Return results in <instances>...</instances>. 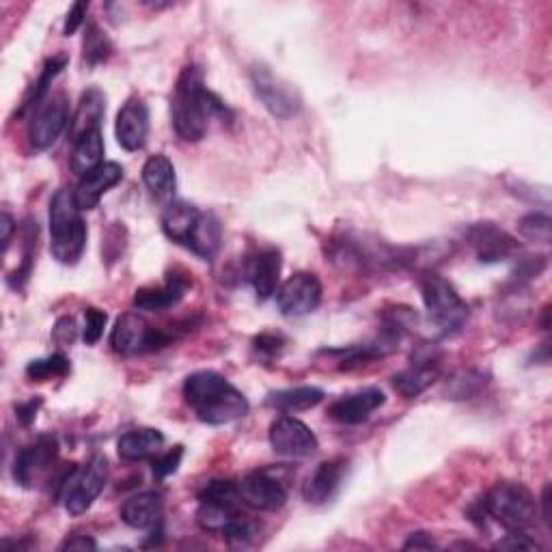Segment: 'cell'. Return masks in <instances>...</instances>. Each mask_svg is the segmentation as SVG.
<instances>
[{
  "label": "cell",
  "instance_id": "7a4b0ae2",
  "mask_svg": "<svg viewBox=\"0 0 552 552\" xmlns=\"http://www.w3.org/2000/svg\"><path fill=\"white\" fill-rule=\"evenodd\" d=\"M184 399L207 425H227L248 414V399L216 371H197L184 382Z\"/></svg>",
  "mask_w": 552,
  "mask_h": 552
},
{
  "label": "cell",
  "instance_id": "ee69618b",
  "mask_svg": "<svg viewBox=\"0 0 552 552\" xmlns=\"http://www.w3.org/2000/svg\"><path fill=\"white\" fill-rule=\"evenodd\" d=\"M39 406H41V399H39V397H37V399H29V402L18 404V406H16V417H18V421H20L24 427H26V425H31V423L35 421V417H37Z\"/></svg>",
  "mask_w": 552,
  "mask_h": 552
},
{
  "label": "cell",
  "instance_id": "4fadbf2b",
  "mask_svg": "<svg viewBox=\"0 0 552 552\" xmlns=\"http://www.w3.org/2000/svg\"><path fill=\"white\" fill-rule=\"evenodd\" d=\"M466 238L475 248L481 264H499L518 251V242L494 223H479L466 229Z\"/></svg>",
  "mask_w": 552,
  "mask_h": 552
},
{
  "label": "cell",
  "instance_id": "7402d4cb",
  "mask_svg": "<svg viewBox=\"0 0 552 552\" xmlns=\"http://www.w3.org/2000/svg\"><path fill=\"white\" fill-rule=\"evenodd\" d=\"M201 214L203 212L199 207L188 201H171L162 214L164 236L179 246H188V240L192 231H195Z\"/></svg>",
  "mask_w": 552,
  "mask_h": 552
},
{
  "label": "cell",
  "instance_id": "cb8c5ba5",
  "mask_svg": "<svg viewBox=\"0 0 552 552\" xmlns=\"http://www.w3.org/2000/svg\"><path fill=\"white\" fill-rule=\"evenodd\" d=\"M279 274L281 253L276 248H266V251H261L253 259V266L248 270V279H251L259 300H268L274 296L276 287H279Z\"/></svg>",
  "mask_w": 552,
  "mask_h": 552
},
{
  "label": "cell",
  "instance_id": "bcb514c9",
  "mask_svg": "<svg viewBox=\"0 0 552 552\" xmlns=\"http://www.w3.org/2000/svg\"><path fill=\"white\" fill-rule=\"evenodd\" d=\"M432 550L436 548V542L432 540V535H427V533H412L408 537V542L404 544V550Z\"/></svg>",
  "mask_w": 552,
  "mask_h": 552
},
{
  "label": "cell",
  "instance_id": "52a82bcc",
  "mask_svg": "<svg viewBox=\"0 0 552 552\" xmlns=\"http://www.w3.org/2000/svg\"><path fill=\"white\" fill-rule=\"evenodd\" d=\"M251 85L255 98L272 117L292 119L300 113L302 100L298 91L279 74H274L272 67H268L266 63H255L251 67Z\"/></svg>",
  "mask_w": 552,
  "mask_h": 552
},
{
  "label": "cell",
  "instance_id": "ba28073f",
  "mask_svg": "<svg viewBox=\"0 0 552 552\" xmlns=\"http://www.w3.org/2000/svg\"><path fill=\"white\" fill-rule=\"evenodd\" d=\"M171 335L164 330L151 328L138 313H123L113 333H110V345L121 356H134L143 352H154L169 345Z\"/></svg>",
  "mask_w": 552,
  "mask_h": 552
},
{
  "label": "cell",
  "instance_id": "d4e9b609",
  "mask_svg": "<svg viewBox=\"0 0 552 552\" xmlns=\"http://www.w3.org/2000/svg\"><path fill=\"white\" fill-rule=\"evenodd\" d=\"M240 518H244V514L238 509V503L199 501L197 524L207 533L225 537L240 522Z\"/></svg>",
  "mask_w": 552,
  "mask_h": 552
},
{
  "label": "cell",
  "instance_id": "f1b7e54d",
  "mask_svg": "<svg viewBox=\"0 0 552 552\" xmlns=\"http://www.w3.org/2000/svg\"><path fill=\"white\" fill-rule=\"evenodd\" d=\"M324 402V391L317 386H294V389L274 391L266 397V406L279 412H302Z\"/></svg>",
  "mask_w": 552,
  "mask_h": 552
},
{
  "label": "cell",
  "instance_id": "4dcf8cb0",
  "mask_svg": "<svg viewBox=\"0 0 552 552\" xmlns=\"http://www.w3.org/2000/svg\"><path fill=\"white\" fill-rule=\"evenodd\" d=\"M65 65H67L65 54H57V57H52V59L46 61L39 78L35 80V85L29 89V93H26V98L22 102V108L18 110V115H24V110H29V108L35 110L41 102H46L54 78H57L63 72Z\"/></svg>",
  "mask_w": 552,
  "mask_h": 552
},
{
  "label": "cell",
  "instance_id": "484cf974",
  "mask_svg": "<svg viewBox=\"0 0 552 552\" xmlns=\"http://www.w3.org/2000/svg\"><path fill=\"white\" fill-rule=\"evenodd\" d=\"M143 184L147 186L149 195L154 199L169 201L177 186L173 162L164 154L149 156L143 164Z\"/></svg>",
  "mask_w": 552,
  "mask_h": 552
},
{
  "label": "cell",
  "instance_id": "d6a6232c",
  "mask_svg": "<svg viewBox=\"0 0 552 552\" xmlns=\"http://www.w3.org/2000/svg\"><path fill=\"white\" fill-rule=\"evenodd\" d=\"M69 374V361L63 354H50L46 358H37L26 365V376L31 382H46L52 378H63Z\"/></svg>",
  "mask_w": 552,
  "mask_h": 552
},
{
  "label": "cell",
  "instance_id": "2e32d148",
  "mask_svg": "<svg viewBox=\"0 0 552 552\" xmlns=\"http://www.w3.org/2000/svg\"><path fill=\"white\" fill-rule=\"evenodd\" d=\"M438 378V352L427 345L417 356L412 358V365L399 374L393 376V386L397 393H402L404 397L412 399L419 397L427 386L434 384Z\"/></svg>",
  "mask_w": 552,
  "mask_h": 552
},
{
  "label": "cell",
  "instance_id": "3957f363",
  "mask_svg": "<svg viewBox=\"0 0 552 552\" xmlns=\"http://www.w3.org/2000/svg\"><path fill=\"white\" fill-rule=\"evenodd\" d=\"M74 190L61 188L50 201V253L63 266H74L85 253L87 225Z\"/></svg>",
  "mask_w": 552,
  "mask_h": 552
},
{
  "label": "cell",
  "instance_id": "277c9868",
  "mask_svg": "<svg viewBox=\"0 0 552 552\" xmlns=\"http://www.w3.org/2000/svg\"><path fill=\"white\" fill-rule=\"evenodd\" d=\"M479 505L507 531H524L535 518V499L522 483H496Z\"/></svg>",
  "mask_w": 552,
  "mask_h": 552
},
{
  "label": "cell",
  "instance_id": "f35d334b",
  "mask_svg": "<svg viewBox=\"0 0 552 552\" xmlns=\"http://www.w3.org/2000/svg\"><path fill=\"white\" fill-rule=\"evenodd\" d=\"M182 458H184V447H179V445H177V447H173L171 451L162 453L160 458H156L154 464H151V471H154V475H156L158 479L169 477V475H173V473L177 471L179 464H182Z\"/></svg>",
  "mask_w": 552,
  "mask_h": 552
},
{
  "label": "cell",
  "instance_id": "8d00e7d4",
  "mask_svg": "<svg viewBox=\"0 0 552 552\" xmlns=\"http://www.w3.org/2000/svg\"><path fill=\"white\" fill-rule=\"evenodd\" d=\"M199 501H227V503H238L240 499V488L236 481L229 479H212L207 481L205 486L199 490Z\"/></svg>",
  "mask_w": 552,
  "mask_h": 552
},
{
  "label": "cell",
  "instance_id": "9a60e30c",
  "mask_svg": "<svg viewBox=\"0 0 552 552\" xmlns=\"http://www.w3.org/2000/svg\"><path fill=\"white\" fill-rule=\"evenodd\" d=\"M117 143L126 151L143 149L149 136V108L145 100L130 98L121 106L115 123Z\"/></svg>",
  "mask_w": 552,
  "mask_h": 552
},
{
  "label": "cell",
  "instance_id": "f546056e",
  "mask_svg": "<svg viewBox=\"0 0 552 552\" xmlns=\"http://www.w3.org/2000/svg\"><path fill=\"white\" fill-rule=\"evenodd\" d=\"M220 242H223V225L214 214L203 212L186 248L201 259H214Z\"/></svg>",
  "mask_w": 552,
  "mask_h": 552
},
{
  "label": "cell",
  "instance_id": "60d3db41",
  "mask_svg": "<svg viewBox=\"0 0 552 552\" xmlns=\"http://www.w3.org/2000/svg\"><path fill=\"white\" fill-rule=\"evenodd\" d=\"M78 337V326L74 317H61V320L52 328V339L59 345H72Z\"/></svg>",
  "mask_w": 552,
  "mask_h": 552
},
{
  "label": "cell",
  "instance_id": "681fc988",
  "mask_svg": "<svg viewBox=\"0 0 552 552\" xmlns=\"http://www.w3.org/2000/svg\"><path fill=\"white\" fill-rule=\"evenodd\" d=\"M548 315H550V307H544V313H542V328H544V330H548V326H550Z\"/></svg>",
  "mask_w": 552,
  "mask_h": 552
},
{
  "label": "cell",
  "instance_id": "d590c367",
  "mask_svg": "<svg viewBox=\"0 0 552 552\" xmlns=\"http://www.w3.org/2000/svg\"><path fill=\"white\" fill-rule=\"evenodd\" d=\"M518 231L522 233V238H527L531 242L548 244L550 236H552V223H550L548 214L531 212V214H527L520 220Z\"/></svg>",
  "mask_w": 552,
  "mask_h": 552
},
{
  "label": "cell",
  "instance_id": "d6986e66",
  "mask_svg": "<svg viewBox=\"0 0 552 552\" xmlns=\"http://www.w3.org/2000/svg\"><path fill=\"white\" fill-rule=\"evenodd\" d=\"M123 179V167L119 162H104L102 167L91 171L89 175L80 177V182L74 190L76 203L82 212L98 207L102 197L110 188H115Z\"/></svg>",
  "mask_w": 552,
  "mask_h": 552
},
{
  "label": "cell",
  "instance_id": "4316f807",
  "mask_svg": "<svg viewBox=\"0 0 552 552\" xmlns=\"http://www.w3.org/2000/svg\"><path fill=\"white\" fill-rule=\"evenodd\" d=\"M164 445V434L154 427H143V430H132L123 434L117 443L119 458L126 462H141L156 455Z\"/></svg>",
  "mask_w": 552,
  "mask_h": 552
},
{
  "label": "cell",
  "instance_id": "603a6c76",
  "mask_svg": "<svg viewBox=\"0 0 552 552\" xmlns=\"http://www.w3.org/2000/svg\"><path fill=\"white\" fill-rule=\"evenodd\" d=\"M106 113V95L98 87H91L80 95V102L76 113L69 121V136L76 143L80 136L89 134L91 130H98Z\"/></svg>",
  "mask_w": 552,
  "mask_h": 552
},
{
  "label": "cell",
  "instance_id": "7dc6e473",
  "mask_svg": "<svg viewBox=\"0 0 552 552\" xmlns=\"http://www.w3.org/2000/svg\"><path fill=\"white\" fill-rule=\"evenodd\" d=\"M0 229H3V248L7 251L11 244L13 229H16V223H13V218L7 212H3V216H0Z\"/></svg>",
  "mask_w": 552,
  "mask_h": 552
},
{
  "label": "cell",
  "instance_id": "9c48e42d",
  "mask_svg": "<svg viewBox=\"0 0 552 552\" xmlns=\"http://www.w3.org/2000/svg\"><path fill=\"white\" fill-rule=\"evenodd\" d=\"M268 438L272 451L289 460L311 458L317 447H320L311 427L296 417H289V414H283L270 425Z\"/></svg>",
  "mask_w": 552,
  "mask_h": 552
},
{
  "label": "cell",
  "instance_id": "f6af8a7d",
  "mask_svg": "<svg viewBox=\"0 0 552 552\" xmlns=\"http://www.w3.org/2000/svg\"><path fill=\"white\" fill-rule=\"evenodd\" d=\"M98 544H95L93 537L89 535H72L61 544V550H95Z\"/></svg>",
  "mask_w": 552,
  "mask_h": 552
},
{
  "label": "cell",
  "instance_id": "30bf717a",
  "mask_svg": "<svg viewBox=\"0 0 552 552\" xmlns=\"http://www.w3.org/2000/svg\"><path fill=\"white\" fill-rule=\"evenodd\" d=\"M322 294V283L313 272H296L279 287L276 305L285 317H302L320 307Z\"/></svg>",
  "mask_w": 552,
  "mask_h": 552
},
{
  "label": "cell",
  "instance_id": "ab89813d",
  "mask_svg": "<svg viewBox=\"0 0 552 552\" xmlns=\"http://www.w3.org/2000/svg\"><path fill=\"white\" fill-rule=\"evenodd\" d=\"M283 345L285 339L274 333H264L253 339V350L259 358H264V361H272L274 356H279L283 352Z\"/></svg>",
  "mask_w": 552,
  "mask_h": 552
},
{
  "label": "cell",
  "instance_id": "5bb4252c",
  "mask_svg": "<svg viewBox=\"0 0 552 552\" xmlns=\"http://www.w3.org/2000/svg\"><path fill=\"white\" fill-rule=\"evenodd\" d=\"M57 438L50 434H41L33 445L24 447L16 455V464H13V479H16L20 486L29 488L33 481L46 471V468L57 460Z\"/></svg>",
  "mask_w": 552,
  "mask_h": 552
},
{
  "label": "cell",
  "instance_id": "c3c4849f",
  "mask_svg": "<svg viewBox=\"0 0 552 552\" xmlns=\"http://www.w3.org/2000/svg\"><path fill=\"white\" fill-rule=\"evenodd\" d=\"M550 503H552V488H550V483H546L544 492H542V507H544V520H546V524H552Z\"/></svg>",
  "mask_w": 552,
  "mask_h": 552
},
{
  "label": "cell",
  "instance_id": "5b68a950",
  "mask_svg": "<svg viewBox=\"0 0 552 552\" xmlns=\"http://www.w3.org/2000/svg\"><path fill=\"white\" fill-rule=\"evenodd\" d=\"M421 296L430 320L445 335L460 333L468 320V305L447 279L434 272L425 274L421 279Z\"/></svg>",
  "mask_w": 552,
  "mask_h": 552
},
{
  "label": "cell",
  "instance_id": "8fae6325",
  "mask_svg": "<svg viewBox=\"0 0 552 552\" xmlns=\"http://www.w3.org/2000/svg\"><path fill=\"white\" fill-rule=\"evenodd\" d=\"M69 108L65 95H54L52 100L41 102L31 117V126H29V141L35 149L46 151L54 143L59 141V136L65 132L69 126Z\"/></svg>",
  "mask_w": 552,
  "mask_h": 552
},
{
  "label": "cell",
  "instance_id": "e575fe53",
  "mask_svg": "<svg viewBox=\"0 0 552 552\" xmlns=\"http://www.w3.org/2000/svg\"><path fill=\"white\" fill-rule=\"evenodd\" d=\"M483 384H486V378H483L481 371L468 369V371H460V374H455L447 386V395L449 399H455V402H462V399H471L473 395H477Z\"/></svg>",
  "mask_w": 552,
  "mask_h": 552
},
{
  "label": "cell",
  "instance_id": "8992f818",
  "mask_svg": "<svg viewBox=\"0 0 552 552\" xmlns=\"http://www.w3.org/2000/svg\"><path fill=\"white\" fill-rule=\"evenodd\" d=\"M108 483V460L104 455H93V458L69 473L65 486L61 490V501L67 514L82 516L89 512L91 505L98 501Z\"/></svg>",
  "mask_w": 552,
  "mask_h": 552
},
{
  "label": "cell",
  "instance_id": "e0dca14e",
  "mask_svg": "<svg viewBox=\"0 0 552 552\" xmlns=\"http://www.w3.org/2000/svg\"><path fill=\"white\" fill-rule=\"evenodd\" d=\"M384 402H386V395L380 389H376V386H371V389H363L358 393L339 397L337 402L330 404L328 417L341 425H361L380 406H384Z\"/></svg>",
  "mask_w": 552,
  "mask_h": 552
},
{
  "label": "cell",
  "instance_id": "836d02e7",
  "mask_svg": "<svg viewBox=\"0 0 552 552\" xmlns=\"http://www.w3.org/2000/svg\"><path fill=\"white\" fill-rule=\"evenodd\" d=\"M35 248H37V223H29L24 227V253H22V266L7 276V283L13 289H22L24 283L29 281L31 270H33V259H35Z\"/></svg>",
  "mask_w": 552,
  "mask_h": 552
},
{
  "label": "cell",
  "instance_id": "b9f144b4",
  "mask_svg": "<svg viewBox=\"0 0 552 552\" xmlns=\"http://www.w3.org/2000/svg\"><path fill=\"white\" fill-rule=\"evenodd\" d=\"M496 548L503 550H540V544H535L529 540V535H524V531H509L503 540L496 544Z\"/></svg>",
  "mask_w": 552,
  "mask_h": 552
},
{
  "label": "cell",
  "instance_id": "44dd1931",
  "mask_svg": "<svg viewBox=\"0 0 552 552\" xmlns=\"http://www.w3.org/2000/svg\"><path fill=\"white\" fill-rule=\"evenodd\" d=\"M164 512V499L162 494L156 490L134 494L121 507V520L128 524L130 529L145 531V529H156L162 522Z\"/></svg>",
  "mask_w": 552,
  "mask_h": 552
},
{
  "label": "cell",
  "instance_id": "ac0fdd59",
  "mask_svg": "<svg viewBox=\"0 0 552 552\" xmlns=\"http://www.w3.org/2000/svg\"><path fill=\"white\" fill-rule=\"evenodd\" d=\"M190 279L188 274H169L167 281L162 285H154V287H143L136 289L132 305L138 311H147V313H158V311H167L171 307H175L179 300H182L190 287Z\"/></svg>",
  "mask_w": 552,
  "mask_h": 552
},
{
  "label": "cell",
  "instance_id": "ffe728a7",
  "mask_svg": "<svg viewBox=\"0 0 552 552\" xmlns=\"http://www.w3.org/2000/svg\"><path fill=\"white\" fill-rule=\"evenodd\" d=\"M343 475H345V462L343 460L322 462L309 475L305 486H302V499H305L309 505L328 503L337 494V490L341 488Z\"/></svg>",
  "mask_w": 552,
  "mask_h": 552
},
{
  "label": "cell",
  "instance_id": "74e56055",
  "mask_svg": "<svg viewBox=\"0 0 552 552\" xmlns=\"http://www.w3.org/2000/svg\"><path fill=\"white\" fill-rule=\"evenodd\" d=\"M106 322H108L106 311H102L98 307H89L85 311V328H82V341H85L87 345L98 343L104 335Z\"/></svg>",
  "mask_w": 552,
  "mask_h": 552
},
{
  "label": "cell",
  "instance_id": "7bdbcfd3",
  "mask_svg": "<svg viewBox=\"0 0 552 552\" xmlns=\"http://www.w3.org/2000/svg\"><path fill=\"white\" fill-rule=\"evenodd\" d=\"M87 11H89V3H76L72 9H69L65 24H63V35L72 37L82 24L87 20Z\"/></svg>",
  "mask_w": 552,
  "mask_h": 552
},
{
  "label": "cell",
  "instance_id": "7c38bea8",
  "mask_svg": "<svg viewBox=\"0 0 552 552\" xmlns=\"http://www.w3.org/2000/svg\"><path fill=\"white\" fill-rule=\"evenodd\" d=\"M240 499L257 512H276L287 503V488L268 471L248 473L240 483Z\"/></svg>",
  "mask_w": 552,
  "mask_h": 552
},
{
  "label": "cell",
  "instance_id": "1f68e13d",
  "mask_svg": "<svg viewBox=\"0 0 552 552\" xmlns=\"http://www.w3.org/2000/svg\"><path fill=\"white\" fill-rule=\"evenodd\" d=\"M110 54H113V44H110V39L98 24L89 22L85 39H82V61H85L89 67H95L106 63L110 59Z\"/></svg>",
  "mask_w": 552,
  "mask_h": 552
},
{
  "label": "cell",
  "instance_id": "6da1fadb",
  "mask_svg": "<svg viewBox=\"0 0 552 552\" xmlns=\"http://www.w3.org/2000/svg\"><path fill=\"white\" fill-rule=\"evenodd\" d=\"M212 117H231L227 104L205 87L199 65H186L171 95V123L186 143H199L210 128Z\"/></svg>",
  "mask_w": 552,
  "mask_h": 552
},
{
  "label": "cell",
  "instance_id": "83f0119b",
  "mask_svg": "<svg viewBox=\"0 0 552 552\" xmlns=\"http://www.w3.org/2000/svg\"><path fill=\"white\" fill-rule=\"evenodd\" d=\"M104 164V138L102 128L91 130L89 134L80 136L74 143L72 151V171L78 177H85Z\"/></svg>",
  "mask_w": 552,
  "mask_h": 552
}]
</instances>
